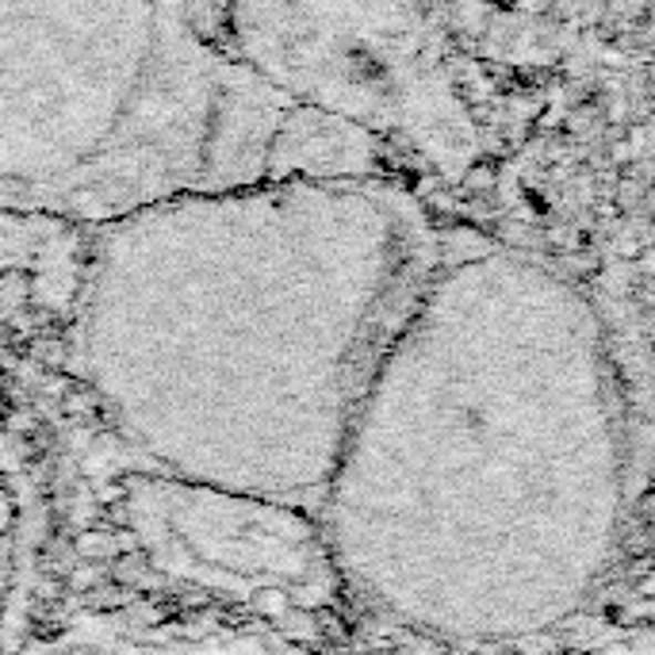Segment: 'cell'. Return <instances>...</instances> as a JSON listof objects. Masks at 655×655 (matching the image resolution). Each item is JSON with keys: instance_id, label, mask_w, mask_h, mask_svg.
Returning a JSON list of instances; mask_svg holds the SVG:
<instances>
[{"instance_id": "cell-4", "label": "cell", "mask_w": 655, "mask_h": 655, "mask_svg": "<svg viewBox=\"0 0 655 655\" xmlns=\"http://www.w3.org/2000/svg\"><path fill=\"white\" fill-rule=\"evenodd\" d=\"M135 544L165 575L235 602L314 605L342 591L319 518L242 487L143 476L123 495Z\"/></svg>"}, {"instance_id": "cell-5", "label": "cell", "mask_w": 655, "mask_h": 655, "mask_svg": "<svg viewBox=\"0 0 655 655\" xmlns=\"http://www.w3.org/2000/svg\"><path fill=\"white\" fill-rule=\"evenodd\" d=\"M23 655H322L253 633L188 628H81Z\"/></svg>"}, {"instance_id": "cell-1", "label": "cell", "mask_w": 655, "mask_h": 655, "mask_svg": "<svg viewBox=\"0 0 655 655\" xmlns=\"http://www.w3.org/2000/svg\"><path fill=\"white\" fill-rule=\"evenodd\" d=\"M337 583L414 633L571 621L621 549L628 414L594 306L510 250H441L326 468Z\"/></svg>"}, {"instance_id": "cell-3", "label": "cell", "mask_w": 655, "mask_h": 655, "mask_svg": "<svg viewBox=\"0 0 655 655\" xmlns=\"http://www.w3.org/2000/svg\"><path fill=\"white\" fill-rule=\"evenodd\" d=\"M292 104L188 0H0V215L104 227L253 185Z\"/></svg>"}, {"instance_id": "cell-2", "label": "cell", "mask_w": 655, "mask_h": 655, "mask_svg": "<svg viewBox=\"0 0 655 655\" xmlns=\"http://www.w3.org/2000/svg\"><path fill=\"white\" fill-rule=\"evenodd\" d=\"M380 177H264L104 222L81 353L123 426L219 484L227 445H306L330 468L356 395L441 261Z\"/></svg>"}]
</instances>
